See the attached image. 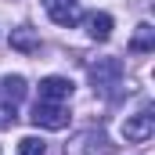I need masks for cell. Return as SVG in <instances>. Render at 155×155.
I'll return each mask as SVG.
<instances>
[{"mask_svg": "<svg viewBox=\"0 0 155 155\" xmlns=\"http://www.w3.org/2000/svg\"><path fill=\"white\" fill-rule=\"evenodd\" d=\"M90 83L105 97H116V90L123 87V61L119 58H97L90 65Z\"/></svg>", "mask_w": 155, "mask_h": 155, "instance_id": "cell-1", "label": "cell"}, {"mask_svg": "<svg viewBox=\"0 0 155 155\" xmlns=\"http://www.w3.org/2000/svg\"><path fill=\"white\" fill-rule=\"evenodd\" d=\"M29 119L36 126H43V130H65L69 126V108L65 105H54V101H36Z\"/></svg>", "mask_w": 155, "mask_h": 155, "instance_id": "cell-2", "label": "cell"}, {"mask_svg": "<svg viewBox=\"0 0 155 155\" xmlns=\"http://www.w3.org/2000/svg\"><path fill=\"white\" fill-rule=\"evenodd\" d=\"M155 134V116L144 108V112H137V116H126L123 123V137L130 141V144H144V141H152Z\"/></svg>", "mask_w": 155, "mask_h": 155, "instance_id": "cell-3", "label": "cell"}, {"mask_svg": "<svg viewBox=\"0 0 155 155\" xmlns=\"http://www.w3.org/2000/svg\"><path fill=\"white\" fill-rule=\"evenodd\" d=\"M43 11H47L51 22L61 25V29H72L79 22V0H43Z\"/></svg>", "mask_w": 155, "mask_h": 155, "instance_id": "cell-4", "label": "cell"}, {"mask_svg": "<svg viewBox=\"0 0 155 155\" xmlns=\"http://www.w3.org/2000/svg\"><path fill=\"white\" fill-rule=\"evenodd\" d=\"M69 97H72V79H65V76H47V79H40V101L65 105Z\"/></svg>", "mask_w": 155, "mask_h": 155, "instance_id": "cell-5", "label": "cell"}, {"mask_svg": "<svg viewBox=\"0 0 155 155\" xmlns=\"http://www.w3.org/2000/svg\"><path fill=\"white\" fill-rule=\"evenodd\" d=\"M87 36L90 40H108L112 36V15H105V11L87 15Z\"/></svg>", "mask_w": 155, "mask_h": 155, "instance_id": "cell-6", "label": "cell"}, {"mask_svg": "<svg viewBox=\"0 0 155 155\" xmlns=\"http://www.w3.org/2000/svg\"><path fill=\"white\" fill-rule=\"evenodd\" d=\"M11 47L15 51H22V54H33V51H40V36L33 33V29H11Z\"/></svg>", "mask_w": 155, "mask_h": 155, "instance_id": "cell-7", "label": "cell"}, {"mask_svg": "<svg viewBox=\"0 0 155 155\" xmlns=\"http://www.w3.org/2000/svg\"><path fill=\"white\" fill-rule=\"evenodd\" d=\"M152 47H155V29L148 25V22H141V25H137V33H134V40H130V51L148 54Z\"/></svg>", "mask_w": 155, "mask_h": 155, "instance_id": "cell-8", "label": "cell"}, {"mask_svg": "<svg viewBox=\"0 0 155 155\" xmlns=\"http://www.w3.org/2000/svg\"><path fill=\"white\" fill-rule=\"evenodd\" d=\"M0 90H4V101L18 105V101L25 97V79H22V76H4V83H0Z\"/></svg>", "mask_w": 155, "mask_h": 155, "instance_id": "cell-9", "label": "cell"}, {"mask_svg": "<svg viewBox=\"0 0 155 155\" xmlns=\"http://www.w3.org/2000/svg\"><path fill=\"white\" fill-rule=\"evenodd\" d=\"M18 155H47V144L40 137H22L18 141Z\"/></svg>", "mask_w": 155, "mask_h": 155, "instance_id": "cell-10", "label": "cell"}, {"mask_svg": "<svg viewBox=\"0 0 155 155\" xmlns=\"http://www.w3.org/2000/svg\"><path fill=\"white\" fill-rule=\"evenodd\" d=\"M0 126H15V105L11 101L0 105Z\"/></svg>", "mask_w": 155, "mask_h": 155, "instance_id": "cell-11", "label": "cell"}]
</instances>
